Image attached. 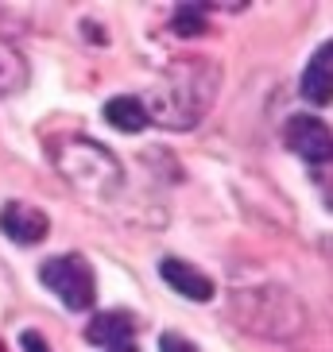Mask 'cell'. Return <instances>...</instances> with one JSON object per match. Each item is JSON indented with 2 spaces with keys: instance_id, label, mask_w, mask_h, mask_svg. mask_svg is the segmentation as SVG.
<instances>
[{
  "instance_id": "cell-1",
  "label": "cell",
  "mask_w": 333,
  "mask_h": 352,
  "mask_svg": "<svg viewBox=\"0 0 333 352\" xmlns=\"http://www.w3.org/2000/svg\"><path fill=\"white\" fill-rule=\"evenodd\" d=\"M217 85H221V66L213 58H175V63H166L163 78L155 82L144 113L159 128L190 132L209 113V104L217 97Z\"/></svg>"
},
{
  "instance_id": "cell-2",
  "label": "cell",
  "mask_w": 333,
  "mask_h": 352,
  "mask_svg": "<svg viewBox=\"0 0 333 352\" xmlns=\"http://www.w3.org/2000/svg\"><path fill=\"white\" fill-rule=\"evenodd\" d=\"M47 155L54 170L85 197H113L125 186V166L105 144L89 135H51L47 140Z\"/></svg>"
},
{
  "instance_id": "cell-3",
  "label": "cell",
  "mask_w": 333,
  "mask_h": 352,
  "mask_svg": "<svg viewBox=\"0 0 333 352\" xmlns=\"http://www.w3.org/2000/svg\"><path fill=\"white\" fill-rule=\"evenodd\" d=\"M229 318L260 341H294L306 325L302 302L279 283H260L229 294Z\"/></svg>"
},
{
  "instance_id": "cell-4",
  "label": "cell",
  "mask_w": 333,
  "mask_h": 352,
  "mask_svg": "<svg viewBox=\"0 0 333 352\" xmlns=\"http://www.w3.org/2000/svg\"><path fill=\"white\" fill-rule=\"evenodd\" d=\"M39 279L47 290H54L63 298L66 310H89L97 298V279H94V267L85 263L82 256H54L43 263Z\"/></svg>"
},
{
  "instance_id": "cell-5",
  "label": "cell",
  "mask_w": 333,
  "mask_h": 352,
  "mask_svg": "<svg viewBox=\"0 0 333 352\" xmlns=\"http://www.w3.org/2000/svg\"><path fill=\"white\" fill-rule=\"evenodd\" d=\"M283 140H287V147H291L302 163H310V166L333 163V132L318 116H306V113L291 116L287 128H283Z\"/></svg>"
},
{
  "instance_id": "cell-6",
  "label": "cell",
  "mask_w": 333,
  "mask_h": 352,
  "mask_svg": "<svg viewBox=\"0 0 333 352\" xmlns=\"http://www.w3.org/2000/svg\"><path fill=\"white\" fill-rule=\"evenodd\" d=\"M0 232L8 240H16V244H39V240H47V232H51V221H47V213L35 209V206L8 201V206L0 209Z\"/></svg>"
},
{
  "instance_id": "cell-7",
  "label": "cell",
  "mask_w": 333,
  "mask_h": 352,
  "mask_svg": "<svg viewBox=\"0 0 333 352\" xmlns=\"http://www.w3.org/2000/svg\"><path fill=\"white\" fill-rule=\"evenodd\" d=\"M302 97L310 104H333V43H322L302 70Z\"/></svg>"
},
{
  "instance_id": "cell-8",
  "label": "cell",
  "mask_w": 333,
  "mask_h": 352,
  "mask_svg": "<svg viewBox=\"0 0 333 352\" xmlns=\"http://www.w3.org/2000/svg\"><path fill=\"white\" fill-rule=\"evenodd\" d=\"M136 333V318L125 310H101L89 318L85 325V341L97 344V349H116V344H128Z\"/></svg>"
},
{
  "instance_id": "cell-9",
  "label": "cell",
  "mask_w": 333,
  "mask_h": 352,
  "mask_svg": "<svg viewBox=\"0 0 333 352\" xmlns=\"http://www.w3.org/2000/svg\"><path fill=\"white\" fill-rule=\"evenodd\" d=\"M159 275H163L166 287H175L182 298H194V302H209V298H213V283H209L198 267H190L186 259H175V256L159 259Z\"/></svg>"
},
{
  "instance_id": "cell-10",
  "label": "cell",
  "mask_w": 333,
  "mask_h": 352,
  "mask_svg": "<svg viewBox=\"0 0 333 352\" xmlns=\"http://www.w3.org/2000/svg\"><path fill=\"white\" fill-rule=\"evenodd\" d=\"M32 82V66L23 58L8 39H0V97H12V94H23Z\"/></svg>"
},
{
  "instance_id": "cell-11",
  "label": "cell",
  "mask_w": 333,
  "mask_h": 352,
  "mask_svg": "<svg viewBox=\"0 0 333 352\" xmlns=\"http://www.w3.org/2000/svg\"><path fill=\"white\" fill-rule=\"evenodd\" d=\"M105 120L116 128V132H144L151 120L144 113V101H136V97H113V101L105 104Z\"/></svg>"
},
{
  "instance_id": "cell-12",
  "label": "cell",
  "mask_w": 333,
  "mask_h": 352,
  "mask_svg": "<svg viewBox=\"0 0 333 352\" xmlns=\"http://www.w3.org/2000/svg\"><path fill=\"white\" fill-rule=\"evenodd\" d=\"M206 4H178V12H175V35H182V39H190V35H202L206 32Z\"/></svg>"
},
{
  "instance_id": "cell-13",
  "label": "cell",
  "mask_w": 333,
  "mask_h": 352,
  "mask_svg": "<svg viewBox=\"0 0 333 352\" xmlns=\"http://www.w3.org/2000/svg\"><path fill=\"white\" fill-rule=\"evenodd\" d=\"M159 352H194V344H190L182 333H163V337H159Z\"/></svg>"
},
{
  "instance_id": "cell-14",
  "label": "cell",
  "mask_w": 333,
  "mask_h": 352,
  "mask_svg": "<svg viewBox=\"0 0 333 352\" xmlns=\"http://www.w3.org/2000/svg\"><path fill=\"white\" fill-rule=\"evenodd\" d=\"M20 344H23V352H51V349H47V341H43L35 329H23L20 333Z\"/></svg>"
},
{
  "instance_id": "cell-15",
  "label": "cell",
  "mask_w": 333,
  "mask_h": 352,
  "mask_svg": "<svg viewBox=\"0 0 333 352\" xmlns=\"http://www.w3.org/2000/svg\"><path fill=\"white\" fill-rule=\"evenodd\" d=\"M109 352H140L136 344H116V349H109Z\"/></svg>"
},
{
  "instance_id": "cell-16",
  "label": "cell",
  "mask_w": 333,
  "mask_h": 352,
  "mask_svg": "<svg viewBox=\"0 0 333 352\" xmlns=\"http://www.w3.org/2000/svg\"><path fill=\"white\" fill-rule=\"evenodd\" d=\"M325 252H330V256H333V236H325Z\"/></svg>"
},
{
  "instance_id": "cell-17",
  "label": "cell",
  "mask_w": 333,
  "mask_h": 352,
  "mask_svg": "<svg viewBox=\"0 0 333 352\" xmlns=\"http://www.w3.org/2000/svg\"><path fill=\"white\" fill-rule=\"evenodd\" d=\"M0 352H4V344H0Z\"/></svg>"
}]
</instances>
